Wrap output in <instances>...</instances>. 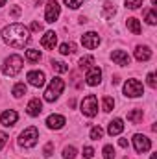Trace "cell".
<instances>
[{"label":"cell","instance_id":"9c48e42d","mask_svg":"<svg viewBox=\"0 0 157 159\" xmlns=\"http://www.w3.org/2000/svg\"><path fill=\"white\" fill-rule=\"evenodd\" d=\"M100 43H102V39H100V35H98L96 32H87V34L81 35V44H83L85 48H89V50L98 48Z\"/></svg>","mask_w":157,"mask_h":159},{"label":"cell","instance_id":"7a4b0ae2","mask_svg":"<svg viewBox=\"0 0 157 159\" xmlns=\"http://www.w3.org/2000/svg\"><path fill=\"white\" fill-rule=\"evenodd\" d=\"M22 65H24V59H22L19 54H11L9 57L4 59L2 72H4L6 76H17V74L22 70Z\"/></svg>","mask_w":157,"mask_h":159},{"label":"cell","instance_id":"484cf974","mask_svg":"<svg viewBox=\"0 0 157 159\" xmlns=\"http://www.w3.org/2000/svg\"><path fill=\"white\" fill-rule=\"evenodd\" d=\"M113 107H115V100L111 98V96H104V100H102V109L104 111H113Z\"/></svg>","mask_w":157,"mask_h":159},{"label":"cell","instance_id":"3957f363","mask_svg":"<svg viewBox=\"0 0 157 159\" xmlns=\"http://www.w3.org/2000/svg\"><path fill=\"white\" fill-rule=\"evenodd\" d=\"M63 89H65V81L59 78V76H56V78L50 81V85L46 87V91H44V100H46V102L57 100L59 94L63 93Z\"/></svg>","mask_w":157,"mask_h":159},{"label":"cell","instance_id":"1f68e13d","mask_svg":"<svg viewBox=\"0 0 157 159\" xmlns=\"http://www.w3.org/2000/svg\"><path fill=\"white\" fill-rule=\"evenodd\" d=\"M146 22H148V24H152V26H154V24H155V22H157V15H155V9H150V11L146 13Z\"/></svg>","mask_w":157,"mask_h":159},{"label":"cell","instance_id":"277c9868","mask_svg":"<svg viewBox=\"0 0 157 159\" xmlns=\"http://www.w3.org/2000/svg\"><path fill=\"white\" fill-rule=\"evenodd\" d=\"M37 141H39V129H37L35 126L26 128V129L19 135V144L24 146V148H32V146H35Z\"/></svg>","mask_w":157,"mask_h":159},{"label":"cell","instance_id":"603a6c76","mask_svg":"<svg viewBox=\"0 0 157 159\" xmlns=\"http://www.w3.org/2000/svg\"><path fill=\"white\" fill-rule=\"evenodd\" d=\"M59 52H61L63 56L74 54V52H76V44H74V43H63V44L59 46Z\"/></svg>","mask_w":157,"mask_h":159},{"label":"cell","instance_id":"836d02e7","mask_svg":"<svg viewBox=\"0 0 157 159\" xmlns=\"http://www.w3.org/2000/svg\"><path fill=\"white\" fill-rule=\"evenodd\" d=\"M65 4H67L70 9H78L79 6L83 4V0H65Z\"/></svg>","mask_w":157,"mask_h":159},{"label":"cell","instance_id":"e0dca14e","mask_svg":"<svg viewBox=\"0 0 157 159\" xmlns=\"http://www.w3.org/2000/svg\"><path fill=\"white\" fill-rule=\"evenodd\" d=\"M124 131V120L122 119H113L107 126V133L109 135H120Z\"/></svg>","mask_w":157,"mask_h":159},{"label":"cell","instance_id":"e575fe53","mask_svg":"<svg viewBox=\"0 0 157 159\" xmlns=\"http://www.w3.org/2000/svg\"><path fill=\"white\" fill-rule=\"evenodd\" d=\"M52 152H54V143H46V146L43 148L44 157H50V156H52Z\"/></svg>","mask_w":157,"mask_h":159},{"label":"cell","instance_id":"4316f807","mask_svg":"<svg viewBox=\"0 0 157 159\" xmlns=\"http://www.w3.org/2000/svg\"><path fill=\"white\" fill-rule=\"evenodd\" d=\"M78 156V150L74 148V146H65V150H63V159H76Z\"/></svg>","mask_w":157,"mask_h":159},{"label":"cell","instance_id":"30bf717a","mask_svg":"<svg viewBox=\"0 0 157 159\" xmlns=\"http://www.w3.org/2000/svg\"><path fill=\"white\" fill-rule=\"evenodd\" d=\"M26 80H28V83L32 85V87H43L44 85V72L43 70H30L28 74H26Z\"/></svg>","mask_w":157,"mask_h":159},{"label":"cell","instance_id":"f35d334b","mask_svg":"<svg viewBox=\"0 0 157 159\" xmlns=\"http://www.w3.org/2000/svg\"><path fill=\"white\" fill-rule=\"evenodd\" d=\"M32 30H43L41 22H32Z\"/></svg>","mask_w":157,"mask_h":159},{"label":"cell","instance_id":"7c38bea8","mask_svg":"<svg viewBox=\"0 0 157 159\" xmlns=\"http://www.w3.org/2000/svg\"><path fill=\"white\" fill-rule=\"evenodd\" d=\"M17 120H19V113L13 111V109H7V111H4V113L0 115V122H2V126H6V128L15 126Z\"/></svg>","mask_w":157,"mask_h":159},{"label":"cell","instance_id":"7402d4cb","mask_svg":"<svg viewBox=\"0 0 157 159\" xmlns=\"http://www.w3.org/2000/svg\"><path fill=\"white\" fill-rule=\"evenodd\" d=\"M92 65H94V57L92 56H85V57L79 59V69L81 70H89Z\"/></svg>","mask_w":157,"mask_h":159},{"label":"cell","instance_id":"d4e9b609","mask_svg":"<svg viewBox=\"0 0 157 159\" xmlns=\"http://www.w3.org/2000/svg\"><path fill=\"white\" fill-rule=\"evenodd\" d=\"M52 69H54L56 72H59V74H63V72L69 70V67H67L63 61H59V59H54V61H52Z\"/></svg>","mask_w":157,"mask_h":159},{"label":"cell","instance_id":"9a60e30c","mask_svg":"<svg viewBox=\"0 0 157 159\" xmlns=\"http://www.w3.org/2000/svg\"><path fill=\"white\" fill-rule=\"evenodd\" d=\"M65 124H67V119H65L63 115H50V117L46 119V126H48L50 129H61Z\"/></svg>","mask_w":157,"mask_h":159},{"label":"cell","instance_id":"f1b7e54d","mask_svg":"<svg viewBox=\"0 0 157 159\" xmlns=\"http://www.w3.org/2000/svg\"><path fill=\"white\" fill-rule=\"evenodd\" d=\"M26 59H28V61H39L41 52L39 50H34V48H32V50H26Z\"/></svg>","mask_w":157,"mask_h":159},{"label":"cell","instance_id":"83f0119b","mask_svg":"<svg viewBox=\"0 0 157 159\" xmlns=\"http://www.w3.org/2000/svg\"><path fill=\"white\" fill-rule=\"evenodd\" d=\"M102 135H104V129H102L100 126H94V128H91V133H89V137H91L92 141H98V139H102Z\"/></svg>","mask_w":157,"mask_h":159},{"label":"cell","instance_id":"cb8c5ba5","mask_svg":"<svg viewBox=\"0 0 157 159\" xmlns=\"http://www.w3.org/2000/svg\"><path fill=\"white\" fill-rule=\"evenodd\" d=\"M11 93H13V96H15V98H20V96H24V94H26V85H24V83H15Z\"/></svg>","mask_w":157,"mask_h":159},{"label":"cell","instance_id":"d6a6232c","mask_svg":"<svg viewBox=\"0 0 157 159\" xmlns=\"http://www.w3.org/2000/svg\"><path fill=\"white\" fill-rule=\"evenodd\" d=\"M94 157V148L92 146H85L83 148V159H92Z\"/></svg>","mask_w":157,"mask_h":159},{"label":"cell","instance_id":"4dcf8cb0","mask_svg":"<svg viewBox=\"0 0 157 159\" xmlns=\"http://www.w3.org/2000/svg\"><path fill=\"white\" fill-rule=\"evenodd\" d=\"M124 2H126V7L129 9H139L142 6V0H124Z\"/></svg>","mask_w":157,"mask_h":159},{"label":"cell","instance_id":"8992f818","mask_svg":"<svg viewBox=\"0 0 157 159\" xmlns=\"http://www.w3.org/2000/svg\"><path fill=\"white\" fill-rule=\"evenodd\" d=\"M124 94L129 98H139L144 94V85L139 80H128L124 83Z\"/></svg>","mask_w":157,"mask_h":159},{"label":"cell","instance_id":"d6986e66","mask_svg":"<svg viewBox=\"0 0 157 159\" xmlns=\"http://www.w3.org/2000/svg\"><path fill=\"white\" fill-rule=\"evenodd\" d=\"M126 24H128V30H129L131 34H135V35H139V34H141V30H142V28H141V22H139L135 17L128 19V20H126Z\"/></svg>","mask_w":157,"mask_h":159},{"label":"cell","instance_id":"4fadbf2b","mask_svg":"<svg viewBox=\"0 0 157 159\" xmlns=\"http://www.w3.org/2000/svg\"><path fill=\"white\" fill-rule=\"evenodd\" d=\"M111 59L117 63V65H120V67H128L129 65V56H128V52H124V50H113L111 52Z\"/></svg>","mask_w":157,"mask_h":159},{"label":"cell","instance_id":"8fae6325","mask_svg":"<svg viewBox=\"0 0 157 159\" xmlns=\"http://www.w3.org/2000/svg\"><path fill=\"white\" fill-rule=\"evenodd\" d=\"M85 81H87V85H91V87H96V85L102 81V70H100L98 67H91V69L87 70Z\"/></svg>","mask_w":157,"mask_h":159},{"label":"cell","instance_id":"b9f144b4","mask_svg":"<svg viewBox=\"0 0 157 159\" xmlns=\"http://www.w3.org/2000/svg\"><path fill=\"white\" fill-rule=\"evenodd\" d=\"M152 159H157V156H155V154H152Z\"/></svg>","mask_w":157,"mask_h":159},{"label":"cell","instance_id":"44dd1931","mask_svg":"<svg viewBox=\"0 0 157 159\" xmlns=\"http://www.w3.org/2000/svg\"><path fill=\"white\" fill-rule=\"evenodd\" d=\"M115 13H117V7H115L111 2H105V4H104V13H102V15H104L105 19H113Z\"/></svg>","mask_w":157,"mask_h":159},{"label":"cell","instance_id":"6da1fadb","mask_svg":"<svg viewBox=\"0 0 157 159\" xmlns=\"http://www.w3.org/2000/svg\"><path fill=\"white\" fill-rule=\"evenodd\" d=\"M2 39L6 44L13 46V48H24V44H28L30 41V30L24 24H9L2 30Z\"/></svg>","mask_w":157,"mask_h":159},{"label":"cell","instance_id":"ac0fdd59","mask_svg":"<svg viewBox=\"0 0 157 159\" xmlns=\"http://www.w3.org/2000/svg\"><path fill=\"white\" fill-rule=\"evenodd\" d=\"M152 57V50L148 46H137L135 48V59L137 61H148Z\"/></svg>","mask_w":157,"mask_h":159},{"label":"cell","instance_id":"ab89813d","mask_svg":"<svg viewBox=\"0 0 157 159\" xmlns=\"http://www.w3.org/2000/svg\"><path fill=\"white\" fill-rule=\"evenodd\" d=\"M118 144H120L122 148H126V146H128V141H126V139H120V141H118Z\"/></svg>","mask_w":157,"mask_h":159},{"label":"cell","instance_id":"7bdbcfd3","mask_svg":"<svg viewBox=\"0 0 157 159\" xmlns=\"http://www.w3.org/2000/svg\"><path fill=\"white\" fill-rule=\"evenodd\" d=\"M152 4H154V6H155V4H157V0H152Z\"/></svg>","mask_w":157,"mask_h":159},{"label":"cell","instance_id":"8d00e7d4","mask_svg":"<svg viewBox=\"0 0 157 159\" xmlns=\"http://www.w3.org/2000/svg\"><path fill=\"white\" fill-rule=\"evenodd\" d=\"M6 143H7V135H6V133H2V131H0V150H2V148H4V146H6Z\"/></svg>","mask_w":157,"mask_h":159},{"label":"cell","instance_id":"5b68a950","mask_svg":"<svg viewBox=\"0 0 157 159\" xmlns=\"http://www.w3.org/2000/svg\"><path fill=\"white\" fill-rule=\"evenodd\" d=\"M81 113L85 117H94L98 113V98L94 94H87L83 100H81Z\"/></svg>","mask_w":157,"mask_h":159},{"label":"cell","instance_id":"2e32d148","mask_svg":"<svg viewBox=\"0 0 157 159\" xmlns=\"http://www.w3.org/2000/svg\"><path fill=\"white\" fill-rule=\"evenodd\" d=\"M41 111H43V102H41L39 98H32V100L28 102L26 113H28L30 117H39Z\"/></svg>","mask_w":157,"mask_h":159},{"label":"cell","instance_id":"52a82bcc","mask_svg":"<svg viewBox=\"0 0 157 159\" xmlns=\"http://www.w3.org/2000/svg\"><path fill=\"white\" fill-rule=\"evenodd\" d=\"M59 13H61V6L56 0H48L46 7H44V20L52 24V22H56L59 19Z\"/></svg>","mask_w":157,"mask_h":159},{"label":"cell","instance_id":"ba28073f","mask_svg":"<svg viewBox=\"0 0 157 159\" xmlns=\"http://www.w3.org/2000/svg\"><path fill=\"white\" fill-rule=\"evenodd\" d=\"M133 146H135L137 154H146L152 148V141L146 135H142V133H135L133 135Z\"/></svg>","mask_w":157,"mask_h":159},{"label":"cell","instance_id":"60d3db41","mask_svg":"<svg viewBox=\"0 0 157 159\" xmlns=\"http://www.w3.org/2000/svg\"><path fill=\"white\" fill-rule=\"evenodd\" d=\"M2 6H6V0H0V7H2Z\"/></svg>","mask_w":157,"mask_h":159},{"label":"cell","instance_id":"f546056e","mask_svg":"<svg viewBox=\"0 0 157 159\" xmlns=\"http://www.w3.org/2000/svg\"><path fill=\"white\" fill-rule=\"evenodd\" d=\"M104 159H115V148L111 144L104 146Z\"/></svg>","mask_w":157,"mask_h":159},{"label":"cell","instance_id":"5bb4252c","mask_svg":"<svg viewBox=\"0 0 157 159\" xmlns=\"http://www.w3.org/2000/svg\"><path fill=\"white\" fill-rule=\"evenodd\" d=\"M56 44H57V35H56V32H46V34L43 35V39H41V46H43V48L54 50Z\"/></svg>","mask_w":157,"mask_h":159},{"label":"cell","instance_id":"d590c367","mask_svg":"<svg viewBox=\"0 0 157 159\" xmlns=\"http://www.w3.org/2000/svg\"><path fill=\"white\" fill-rule=\"evenodd\" d=\"M146 81H148V85H150L152 89H155V87H157V81H155V74H154V72H150V74L146 76Z\"/></svg>","mask_w":157,"mask_h":159},{"label":"cell","instance_id":"74e56055","mask_svg":"<svg viewBox=\"0 0 157 159\" xmlns=\"http://www.w3.org/2000/svg\"><path fill=\"white\" fill-rule=\"evenodd\" d=\"M20 15V7L19 6H13L11 7V17H19Z\"/></svg>","mask_w":157,"mask_h":159},{"label":"cell","instance_id":"ffe728a7","mask_svg":"<svg viewBox=\"0 0 157 159\" xmlns=\"http://www.w3.org/2000/svg\"><path fill=\"white\" fill-rule=\"evenodd\" d=\"M128 120H129L131 124H139V122L142 120V109H133V111H129V113H128Z\"/></svg>","mask_w":157,"mask_h":159}]
</instances>
